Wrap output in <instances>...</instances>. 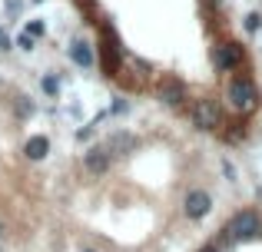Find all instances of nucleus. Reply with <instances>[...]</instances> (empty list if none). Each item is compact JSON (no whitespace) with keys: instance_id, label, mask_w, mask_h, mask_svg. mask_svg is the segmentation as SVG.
Wrapping results in <instances>:
<instances>
[{"instance_id":"obj_1","label":"nucleus","mask_w":262,"mask_h":252,"mask_svg":"<svg viewBox=\"0 0 262 252\" xmlns=\"http://www.w3.org/2000/svg\"><path fill=\"white\" fill-rule=\"evenodd\" d=\"M262 236V213L259 209H243V213H236L229 222L223 226V233H219V242L216 246H236V242H249Z\"/></svg>"},{"instance_id":"obj_2","label":"nucleus","mask_w":262,"mask_h":252,"mask_svg":"<svg viewBox=\"0 0 262 252\" xmlns=\"http://www.w3.org/2000/svg\"><path fill=\"white\" fill-rule=\"evenodd\" d=\"M226 103L229 110H236L239 117H249L252 110L259 106V90L246 73H236V77L226 80Z\"/></svg>"},{"instance_id":"obj_3","label":"nucleus","mask_w":262,"mask_h":252,"mask_svg":"<svg viewBox=\"0 0 262 252\" xmlns=\"http://www.w3.org/2000/svg\"><path fill=\"white\" fill-rule=\"evenodd\" d=\"M189 120H192V126H196V129H206V133H212V129L223 126V110H219L216 100L203 97V100H192Z\"/></svg>"},{"instance_id":"obj_4","label":"nucleus","mask_w":262,"mask_h":252,"mask_svg":"<svg viewBox=\"0 0 262 252\" xmlns=\"http://www.w3.org/2000/svg\"><path fill=\"white\" fill-rule=\"evenodd\" d=\"M212 63H216L219 73H232V70H239V66L246 63V53H243V47H239L236 40H226V43L212 47Z\"/></svg>"},{"instance_id":"obj_5","label":"nucleus","mask_w":262,"mask_h":252,"mask_svg":"<svg viewBox=\"0 0 262 252\" xmlns=\"http://www.w3.org/2000/svg\"><path fill=\"white\" fill-rule=\"evenodd\" d=\"M120 60H123V50H120V43H116V37L110 30H103V37H100V63H103V73H106V77H116V73H120Z\"/></svg>"},{"instance_id":"obj_6","label":"nucleus","mask_w":262,"mask_h":252,"mask_svg":"<svg viewBox=\"0 0 262 252\" xmlns=\"http://www.w3.org/2000/svg\"><path fill=\"white\" fill-rule=\"evenodd\" d=\"M156 97L166 106H183L186 100H189V90H186V83L179 77H163L160 83H156Z\"/></svg>"},{"instance_id":"obj_7","label":"nucleus","mask_w":262,"mask_h":252,"mask_svg":"<svg viewBox=\"0 0 262 252\" xmlns=\"http://www.w3.org/2000/svg\"><path fill=\"white\" fill-rule=\"evenodd\" d=\"M183 209H186L189 219H203V216H209V209H212V196L206 193V189H192V193H186Z\"/></svg>"},{"instance_id":"obj_8","label":"nucleus","mask_w":262,"mask_h":252,"mask_svg":"<svg viewBox=\"0 0 262 252\" xmlns=\"http://www.w3.org/2000/svg\"><path fill=\"white\" fill-rule=\"evenodd\" d=\"M83 166H86V173L103 176L110 169V149L106 146H90L86 153H83Z\"/></svg>"},{"instance_id":"obj_9","label":"nucleus","mask_w":262,"mask_h":252,"mask_svg":"<svg viewBox=\"0 0 262 252\" xmlns=\"http://www.w3.org/2000/svg\"><path fill=\"white\" fill-rule=\"evenodd\" d=\"M136 143H140V140H136L133 133H123V129H120V133H113L106 140V149H110V156H126V153L136 149Z\"/></svg>"},{"instance_id":"obj_10","label":"nucleus","mask_w":262,"mask_h":252,"mask_svg":"<svg viewBox=\"0 0 262 252\" xmlns=\"http://www.w3.org/2000/svg\"><path fill=\"white\" fill-rule=\"evenodd\" d=\"M70 60H73V63H77V66H83V70H86V66H93V47H90L86 43V40H73V43H70Z\"/></svg>"},{"instance_id":"obj_11","label":"nucleus","mask_w":262,"mask_h":252,"mask_svg":"<svg viewBox=\"0 0 262 252\" xmlns=\"http://www.w3.org/2000/svg\"><path fill=\"white\" fill-rule=\"evenodd\" d=\"M47 153H50V140H47V136H30V140L24 143V156L33 159V163H40Z\"/></svg>"},{"instance_id":"obj_12","label":"nucleus","mask_w":262,"mask_h":252,"mask_svg":"<svg viewBox=\"0 0 262 252\" xmlns=\"http://www.w3.org/2000/svg\"><path fill=\"white\" fill-rule=\"evenodd\" d=\"M40 86H43V93H47V97H53V100L60 97V77H53V73H47V77L40 80Z\"/></svg>"},{"instance_id":"obj_13","label":"nucleus","mask_w":262,"mask_h":252,"mask_svg":"<svg viewBox=\"0 0 262 252\" xmlns=\"http://www.w3.org/2000/svg\"><path fill=\"white\" fill-rule=\"evenodd\" d=\"M17 113H20V117H33V113H37V106H33L27 97H17Z\"/></svg>"},{"instance_id":"obj_14","label":"nucleus","mask_w":262,"mask_h":252,"mask_svg":"<svg viewBox=\"0 0 262 252\" xmlns=\"http://www.w3.org/2000/svg\"><path fill=\"white\" fill-rule=\"evenodd\" d=\"M246 30H249V33L262 30V17H259V13H249V17H246Z\"/></svg>"},{"instance_id":"obj_15","label":"nucleus","mask_w":262,"mask_h":252,"mask_svg":"<svg viewBox=\"0 0 262 252\" xmlns=\"http://www.w3.org/2000/svg\"><path fill=\"white\" fill-rule=\"evenodd\" d=\"M27 33H30V37H43V33H47V27L40 24V20H30V24H27Z\"/></svg>"},{"instance_id":"obj_16","label":"nucleus","mask_w":262,"mask_h":252,"mask_svg":"<svg viewBox=\"0 0 262 252\" xmlns=\"http://www.w3.org/2000/svg\"><path fill=\"white\" fill-rule=\"evenodd\" d=\"M33 40H37V37H30V33H20V37H17V47H20V50H33Z\"/></svg>"},{"instance_id":"obj_17","label":"nucleus","mask_w":262,"mask_h":252,"mask_svg":"<svg viewBox=\"0 0 262 252\" xmlns=\"http://www.w3.org/2000/svg\"><path fill=\"white\" fill-rule=\"evenodd\" d=\"M90 136H93V126H80V129H77V140H80V143L90 140Z\"/></svg>"},{"instance_id":"obj_18","label":"nucleus","mask_w":262,"mask_h":252,"mask_svg":"<svg viewBox=\"0 0 262 252\" xmlns=\"http://www.w3.org/2000/svg\"><path fill=\"white\" fill-rule=\"evenodd\" d=\"M0 50H13V40L7 33H0Z\"/></svg>"},{"instance_id":"obj_19","label":"nucleus","mask_w":262,"mask_h":252,"mask_svg":"<svg viewBox=\"0 0 262 252\" xmlns=\"http://www.w3.org/2000/svg\"><path fill=\"white\" fill-rule=\"evenodd\" d=\"M223 173H226V176H229V179H236V166H232V163H229V159H226V163H223Z\"/></svg>"},{"instance_id":"obj_20","label":"nucleus","mask_w":262,"mask_h":252,"mask_svg":"<svg viewBox=\"0 0 262 252\" xmlns=\"http://www.w3.org/2000/svg\"><path fill=\"white\" fill-rule=\"evenodd\" d=\"M199 252H219V246L212 242V246H206V249H199Z\"/></svg>"},{"instance_id":"obj_21","label":"nucleus","mask_w":262,"mask_h":252,"mask_svg":"<svg viewBox=\"0 0 262 252\" xmlns=\"http://www.w3.org/2000/svg\"><path fill=\"white\" fill-rule=\"evenodd\" d=\"M0 236H4V222H0Z\"/></svg>"},{"instance_id":"obj_22","label":"nucleus","mask_w":262,"mask_h":252,"mask_svg":"<svg viewBox=\"0 0 262 252\" xmlns=\"http://www.w3.org/2000/svg\"><path fill=\"white\" fill-rule=\"evenodd\" d=\"M83 252H96V249H83Z\"/></svg>"}]
</instances>
